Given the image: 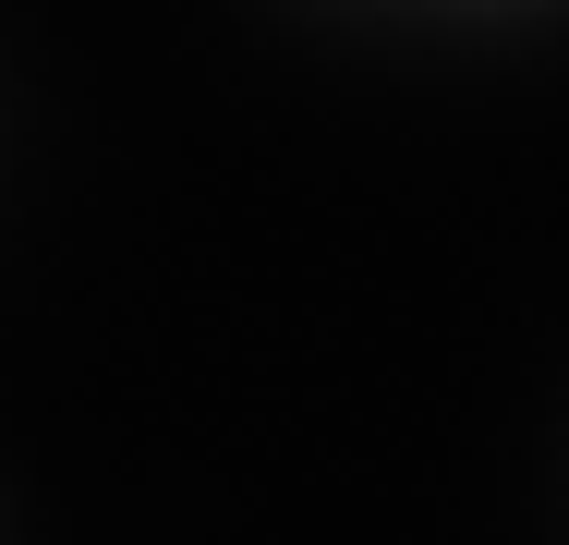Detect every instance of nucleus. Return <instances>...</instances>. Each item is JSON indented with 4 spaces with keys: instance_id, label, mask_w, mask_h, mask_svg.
Wrapping results in <instances>:
<instances>
[]
</instances>
